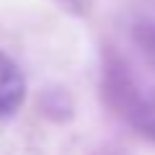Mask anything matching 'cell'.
<instances>
[{"label": "cell", "mask_w": 155, "mask_h": 155, "mask_svg": "<svg viewBox=\"0 0 155 155\" xmlns=\"http://www.w3.org/2000/svg\"><path fill=\"white\" fill-rule=\"evenodd\" d=\"M23 93H26V83H23L21 70L13 60L0 54V116L13 114L21 106Z\"/></svg>", "instance_id": "6da1fadb"}, {"label": "cell", "mask_w": 155, "mask_h": 155, "mask_svg": "<svg viewBox=\"0 0 155 155\" xmlns=\"http://www.w3.org/2000/svg\"><path fill=\"white\" fill-rule=\"evenodd\" d=\"M54 3L72 16H85L91 11V0H54Z\"/></svg>", "instance_id": "7a4b0ae2"}]
</instances>
